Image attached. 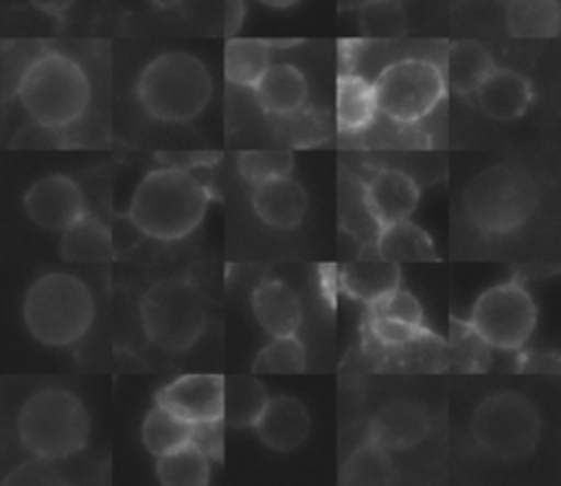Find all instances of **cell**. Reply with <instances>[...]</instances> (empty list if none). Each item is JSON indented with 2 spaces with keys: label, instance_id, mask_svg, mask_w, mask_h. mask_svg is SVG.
I'll return each instance as SVG.
<instances>
[{
  "label": "cell",
  "instance_id": "60d3db41",
  "mask_svg": "<svg viewBox=\"0 0 561 486\" xmlns=\"http://www.w3.org/2000/svg\"><path fill=\"white\" fill-rule=\"evenodd\" d=\"M162 160H167V166H178V169H186L193 164H213L210 160L217 155H208V153H160Z\"/></svg>",
  "mask_w": 561,
  "mask_h": 486
},
{
  "label": "cell",
  "instance_id": "e575fe53",
  "mask_svg": "<svg viewBox=\"0 0 561 486\" xmlns=\"http://www.w3.org/2000/svg\"><path fill=\"white\" fill-rule=\"evenodd\" d=\"M368 313L401 320V322H408V324H414V326H425V315H423V309H421L419 300L401 287L392 289L390 293H386L377 302L368 304Z\"/></svg>",
  "mask_w": 561,
  "mask_h": 486
},
{
  "label": "cell",
  "instance_id": "83f0119b",
  "mask_svg": "<svg viewBox=\"0 0 561 486\" xmlns=\"http://www.w3.org/2000/svg\"><path fill=\"white\" fill-rule=\"evenodd\" d=\"M191 427L193 423L180 418L169 407L156 403V407H151L142 420V444L149 453L158 458L186 444L191 438Z\"/></svg>",
  "mask_w": 561,
  "mask_h": 486
},
{
  "label": "cell",
  "instance_id": "f6af8a7d",
  "mask_svg": "<svg viewBox=\"0 0 561 486\" xmlns=\"http://www.w3.org/2000/svg\"><path fill=\"white\" fill-rule=\"evenodd\" d=\"M156 7H160V9H171V7H178V4H182L184 0H151Z\"/></svg>",
  "mask_w": 561,
  "mask_h": 486
},
{
  "label": "cell",
  "instance_id": "8fae6325",
  "mask_svg": "<svg viewBox=\"0 0 561 486\" xmlns=\"http://www.w3.org/2000/svg\"><path fill=\"white\" fill-rule=\"evenodd\" d=\"M24 210L35 225L61 232L85 210V204L83 193L72 177L50 173L39 177L24 193Z\"/></svg>",
  "mask_w": 561,
  "mask_h": 486
},
{
  "label": "cell",
  "instance_id": "ffe728a7",
  "mask_svg": "<svg viewBox=\"0 0 561 486\" xmlns=\"http://www.w3.org/2000/svg\"><path fill=\"white\" fill-rule=\"evenodd\" d=\"M59 254L70 263H105L114 254L112 234L99 217L83 210L61 230Z\"/></svg>",
  "mask_w": 561,
  "mask_h": 486
},
{
  "label": "cell",
  "instance_id": "f546056e",
  "mask_svg": "<svg viewBox=\"0 0 561 486\" xmlns=\"http://www.w3.org/2000/svg\"><path fill=\"white\" fill-rule=\"evenodd\" d=\"M394 477V466L386 449L375 442L357 447L340 468V484L353 486H377L390 484Z\"/></svg>",
  "mask_w": 561,
  "mask_h": 486
},
{
  "label": "cell",
  "instance_id": "ac0fdd59",
  "mask_svg": "<svg viewBox=\"0 0 561 486\" xmlns=\"http://www.w3.org/2000/svg\"><path fill=\"white\" fill-rule=\"evenodd\" d=\"M252 311L272 337L294 335L302 324V302L283 280H263L252 293Z\"/></svg>",
  "mask_w": 561,
  "mask_h": 486
},
{
  "label": "cell",
  "instance_id": "277c9868",
  "mask_svg": "<svg viewBox=\"0 0 561 486\" xmlns=\"http://www.w3.org/2000/svg\"><path fill=\"white\" fill-rule=\"evenodd\" d=\"M90 436V416L77 394L64 387L33 392L18 412L20 444L37 460L77 455Z\"/></svg>",
  "mask_w": 561,
  "mask_h": 486
},
{
  "label": "cell",
  "instance_id": "7bdbcfd3",
  "mask_svg": "<svg viewBox=\"0 0 561 486\" xmlns=\"http://www.w3.org/2000/svg\"><path fill=\"white\" fill-rule=\"evenodd\" d=\"M259 2H263V4H267L272 9H289V7L298 4L300 0H259Z\"/></svg>",
  "mask_w": 561,
  "mask_h": 486
},
{
  "label": "cell",
  "instance_id": "f35d334b",
  "mask_svg": "<svg viewBox=\"0 0 561 486\" xmlns=\"http://www.w3.org/2000/svg\"><path fill=\"white\" fill-rule=\"evenodd\" d=\"M64 144L61 129L42 125L37 120H31L28 125H22L13 136H11V147L15 149H42V147H59Z\"/></svg>",
  "mask_w": 561,
  "mask_h": 486
},
{
  "label": "cell",
  "instance_id": "52a82bcc",
  "mask_svg": "<svg viewBox=\"0 0 561 486\" xmlns=\"http://www.w3.org/2000/svg\"><path fill=\"white\" fill-rule=\"evenodd\" d=\"M537 199V186L528 173L513 166H495L467 184L462 206L478 230L506 234L530 219Z\"/></svg>",
  "mask_w": 561,
  "mask_h": 486
},
{
  "label": "cell",
  "instance_id": "ba28073f",
  "mask_svg": "<svg viewBox=\"0 0 561 486\" xmlns=\"http://www.w3.org/2000/svg\"><path fill=\"white\" fill-rule=\"evenodd\" d=\"M469 429L482 451L504 462H517L535 451L541 418L524 394L495 392L476 407Z\"/></svg>",
  "mask_w": 561,
  "mask_h": 486
},
{
  "label": "cell",
  "instance_id": "9c48e42d",
  "mask_svg": "<svg viewBox=\"0 0 561 486\" xmlns=\"http://www.w3.org/2000/svg\"><path fill=\"white\" fill-rule=\"evenodd\" d=\"M377 112L390 120L410 125L425 118L445 96L443 70L421 57H408L386 66L373 81Z\"/></svg>",
  "mask_w": 561,
  "mask_h": 486
},
{
  "label": "cell",
  "instance_id": "9a60e30c",
  "mask_svg": "<svg viewBox=\"0 0 561 486\" xmlns=\"http://www.w3.org/2000/svg\"><path fill=\"white\" fill-rule=\"evenodd\" d=\"M309 412L302 401L294 396L267 398L254 429L261 442L274 451H291L300 447L309 433Z\"/></svg>",
  "mask_w": 561,
  "mask_h": 486
},
{
  "label": "cell",
  "instance_id": "4316f807",
  "mask_svg": "<svg viewBox=\"0 0 561 486\" xmlns=\"http://www.w3.org/2000/svg\"><path fill=\"white\" fill-rule=\"evenodd\" d=\"M557 0H511L506 2V28L513 37L548 39L559 35Z\"/></svg>",
  "mask_w": 561,
  "mask_h": 486
},
{
  "label": "cell",
  "instance_id": "4fadbf2b",
  "mask_svg": "<svg viewBox=\"0 0 561 486\" xmlns=\"http://www.w3.org/2000/svg\"><path fill=\"white\" fill-rule=\"evenodd\" d=\"M430 431V414L412 401H392L370 420V442L386 451H405L416 447Z\"/></svg>",
  "mask_w": 561,
  "mask_h": 486
},
{
  "label": "cell",
  "instance_id": "bcb514c9",
  "mask_svg": "<svg viewBox=\"0 0 561 486\" xmlns=\"http://www.w3.org/2000/svg\"><path fill=\"white\" fill-rule=\"evenodd\" d=\"M495 2H500V4H506V2H511V0H495Z\"/></svg>",
  "mask_w": 561,
  "mask_h": 486
},
{
  "label": "cell",
  "instance_id": "cb8c5ba5",
  "mask_svg": "<svg viewBox=\"0 0 561 486\" xmlns=\"http://www.w3.org/2000/svg\"><path fill=\"white\" fill-rule=\"evenodd\" d=\"M265 403H267V392L256 377L252 374L224 377V396H221L224 425L234 429L254 427Z\"/></svg>",
  "mask_w": 561,
  "mask_h": 486
},
{
  "label": "cell",
  "instance_id": "7a4b0ae2",
  "mask_svg": "<svg viewBox=\"0 0 561 486\" xmlns=\"http://www.w3.org/2000/svg\"><path fill=\"white\" fill-rule=\"evenodd\" d=\"M31 120L66 129L77 123L90 105V79L68 55L44 48L20 74L13 94Z\"/></svg>",
  "mask_w": 561,
  "mask_h": 486
},
{
  "label": "cell",
  "instance_id": "7402d4cb",
  "mask_svg": "<svg viewBox=\"0 0 561 486\" xmlns=\"http://www.w3.org/2000/svg\"><path fill=\"white\" fill-rule=\"evenodd\" d=\"M377 258L390 263H425L436 261V250L427 232L410 219L379 225L377 234Z\"/></svg>",
  "mask_w": 561,
  "mask_h": 486
},
{
  "label": "cell",
  "instance_id": "4dcf8cb0",
  "mask_svg": "<svg viewBox=\"0 0 561 486\" xmlns=\"http://www.w3.org/2000/svg\"><path fill=\"white\" fill-rule=\"evenodd\" d=\"M307 368V352L302 342L294 335H278L270 344H265L254 361L252 372L265 374H298Z\"/></svg>",
  "mask_w": 561,
  "mask_h": 486
},
{
  "label": "cell",
  "instance_id": "d6a6232c",
  "mask_svg": "<svg viewBox=\"0 0 561 486\" xmlns=\"http://www.w3.org/2000/svg\"><path fill=\"white\" fill-rule=\"evenodd\" d=\"M294 166V155L287 149H254V151H241L237 158V169L245 182L252 186L278 177L289 175Z\"/></svg>",
  "mask_w": 561,
  "mask_h": 486
},
{
  "label": "cell",
  "instance_id": "603a6c76",
  "mask_svg": "<svg viewBox=\"0 0 561 486\" xmlns=\"http://www.w3.org/2000/svg\"><path fill=\"white\" fill-rule=\"evenodd\" d=\"M377 114L373 83L357 72H342L337 77L335 120L340 131L355 134L366 129Z\"/></svg>",
  "mask_w": 561,
  "mask_h": 486
},
{
  "label": "cell",
  "instance_id": "ee69618b",
  "mask_svg": "<svg viewBox=\"0 0 561 486\" xmlns=\"http://www.w3.org/2000/svg\"><path fill=\"white\" fill-rule=\"evenodd\" d=\"M368 0H337V7H340V11H348V9H359Z\"/></svg>",
  "mask_w": 561,
  "mask_h": 486
},
{
  "label": "cell",
  "instance_id": "b9f144b4",
  "mask_svg": "<svg viewBox=\"0 0 561 486\" xmlns=\"http://www.w3.org/2000/svg\"><path fill=\"white\" fill-rule=\"evenodd\" d=\"M28 2H31L37 11H42V13L50 15V18L61 20V18L68 13V9L72 7L75 0H28Z\"/></svg>",
  "mask_w": 561,
  "mask_h": 486
},
{
  "label": "cell",
  "instance_id": "74e56055",
  "mask_svg": "<svg viewBox=\"0 0 561 486\" xmlns=\"http://www.w3.org/2000/svg\"><path fill=\"white\" fill-rule=\"evenodd\" d=\"M188 442L210 462H221L224 458V420H199L191 427Z\"/></svg>",
  "mask_w": 561,
  "mask_h": 486
},
{
  "label": "cell",
  "instance_id": "5bb4252c",
  "mask_svg": "<svg viewBox=\"0 0 561 486\" xmlns=\"http://www.w3.org/2000/svg\"><path fill=\"white\" fill-rule=\"evenodd\" d=\"M364 204L377 225L408 219L419 204L416 182L397 169L377 171L364 186Z\"/></svg>",
  "mask_w": 561,
  "mask_h": 486
},
{
  "label": "cell",
  "instance_id": "3957f363",
  "mask_svg": "<svg viewBox=\"0 0 561 486\" xmlns=\"http://www.w3.org/2000/svg\"><path fill=\"white\" fill-rule=\"evenodd\" d=\"M22 320L39 344L72 346L92 326L94 300L81 278L66 271H48L26 289Z\"/></svg>",
  "mask_w": 561,
  "mask_h": 486
},
{
  "label": "cell",
  "instance_id": "5b68a950",
  "mask_svg": "<svg viewBox=\"0 0 561 486\" xmlns=\"http://www.w3.org/2000/svg\"><path fill=\"white\" fill-rule=\"evenodd\" d=\"M140 105L158 120L188 123L213 99V79L191 53L171 50L153 57L138 77Z\"/></svg>",
  "mask_w": 561,
  "mask_h": 486
},
{
  "label": "cell",
  "instance_id": "8d00e7d4",
  "mask_svg": "<svg viewBox=\"0 0 561 486\" xmlns=\"http://www.w3.org/2000/svg\"><path fill=\"white\" fill-rule=\"evenodd\" d=\"M44 50V46L39 44H24V42H15V44H4V53H2V90H4V99L15 94V85L20 81V74L24 72V68L31 63V59Z\"/></svg>",
  "mask_w": 561,
  "mask_h": 486
},
{
  "label": "cell",
  "instance_id": "6da1fadb",
  "mask_svg": "<svg viewBox=\"0 0 561 486\" xmlns=\"http://www.w3.org/2000/svg\"><path fill=\"white\" fill-rule=\"evenodd\" d=\"M208 201L210 190L193 173L164 166L140 180L129 204V219L147 236L175 241L199 225Z\"/></svg>",
  "mask_w": 561,
  "mask_h": 486
},
{
  "label": "cell",
  "instance_id": "1f68e13d",
  "mask_svg": "<svg viewBox=\"0 0 561 486\" xmlns=\"http://www.w3.org/2000/svg\"><path fill=\"white\" fill-rule=\"evenodd\" d=\"M359 31L368 39H397L405 33V11L399 0H368L359 7Z\"/></svg>",
  "mask_w": 561,
  "mask_h": 486
},
{
  "label": "cell",
  "instance_id": "44dd1931",
  "mask_svg": "<svg viewBox=\"0 0 561 486\" xmlns=\"http://www.w3.org/2000/svg\"><path fill=\"white\" fill-rule=\"evenodd\" d=\"M401 282V269L397 263L390 261H355L346 263L340 269V287L342 291L364 304H373L392 289H397Z\"/></svg>",
  "mask_w": 561,
  "mask_h": 486
},
{
  "label": "cell",
  "instance_id": "30bf717a",
  "mask_svg": "<svg viewBox=\"0 0 561 486\" xmlns=\"http://www.w3.org/2000/svg\"><path fill=\"white\" fill-rule=\"evenodd\" d=\"M467 322L489 346L517 350L535 331L537 309L526 287L508 280L486 289L476 300Z\"/></svg>",
  "mask_w": 561,
  "mask_h": 486
},
{
  "label": "cell",
  "instance_id": "7c38bea8",
  "mask_svg": "<svg viewBox=\"0 0 561 486\" xmlns=\"http://www.w3.org/2000/svg\"><path fill=\"white\" fill-rule=\"evenodd\" d=\"M221 396L224 377L210 372L182 374L169 385H164L156 403L169 407L173 414L188 423L221 418Z\"/></svg>",
  "mask_w": 561,
  "mask_h": 486
},
{
  "label": "cell",
  "instance_id": "ab89813d",
  "mask_svg": "<svg viewBox=\"0 0 561 486\" xmlns=\"http://www.w3.org/2000/svg\"><path fill=\"white\" fill-rule=\"evenodd\" d=\"M245 15V4L243 0H224V33L228 37H232Z\"/></svg>",
  "mask_w": 561,
  "mask_h": 486
},
{
  "label": "cell",
  "instance_id": "8992f818",
  "mask_svg": "<svg viewBox=\"0 0 561 486\" xmlns=\"http://www.w3.org/2000/svg\"><path fill=\"white\" fill-rule=\"evenodd\" d=\"M140 320L149 342L169 352L188 350L204 333L208 302L186 278L156 280L140 300Z\"/></svg>",
  "mask_w": 561,
  "mask_h": 486
},
{
  "label": "cell",
  "instance_id": "d6986e66",
  "mask_svg": "<svg viewBox=\"0 0 561 486\" xmlns=\"http://www.w3.org/2000/svg\"><path fill=\"white\" fill-rule=\"evenodd\" d=\"M252 90L259 107L274 116H291L307 103L305 74L291 63H270Z\"/></svg>",
  "mask_w": 561,
  "mask_h": 486
},
{
  "label": "cell",
  "instance_id": "d4e9b609",
  "mask_svg": "<svg viewBox=\"0 0 561 486\" xmlns=\"http://www.w3.org/2000/svg\"><path fill=\"white\" fill-rule=\"evenodd\" d=\"M495 68L491 53L476 39H458L447 50L445 81L460 94H476L480 83Z\"/></svg>",
  "mask_w": 561,
  "mask_h": 486
},
{
  "label": "cell",
  "instance_id": "d590c367",
  "mask_svg": "<svg viewBox=\"0 0 561 486\" xmlns=\"http://www.w3.org/2000/svg\"><path fill=\"white\" fill-rule=\"evenodd\" d=\"M368 328L379 344L390 346V348L410 346L430 335V331L425 326H414V324H408L401 320L381 317V315H373V313H368Z\"/></svg>",
  "mask_w": 561,
  "mask_h": 486
},
{
  "label": "cell",
  "instance_id": "e0dca14e",
  "mask_svg": "<svg viewBox=\"0 0 561 486\" xmlns=\"http://www.w3.org/2000/svg\"><path fill=\"white\" fill-rule=\"evenodd\" d=\"M476 99L486 116L495 120H515L528 109L533 101V88L519 72L508 68H493L476 90Z\"/></svg>",
  "mask_w": 561,
  "mask_h": 486
},
{
  "label": "cell",
  "instance_id": "484cf974",
  "mask_svg": "<svg viewBox=\"0 0 561 486\" xmlns=\"http://www.w3.org/2000/svg\"><path fill=\"white\" fill-rule=\"evenodd\" d=\"M272 63V44L254 37H228L224 48V74L230 83L254 88Z\"/></svg>",
  "mask_w": 561,
  "mask_h": 486
},
{
  "label": "cell",
  "instance_id": "836d02e7",
  "mask_svg": "<svg viewBox=\"0 0 561 486\" xmlns=\"http://www.w3.org/2000/svg\"><path fill=\"white\" fill-rule=\"evenodd\" d=\"M489 350V344L469 326V322H451V352L456 368L460 370H480L484 368L480 359Z\"/></svg>",
  "mask_w": 561,
  "mask_h": 486
},
{
  "label": "cell",
  "instance_id": "f1b7e54d",
  "mask_svg": "<svg viewBox=\"0 0 561 486\" xmlns=\"http://www.w3.org/2000/svg\"><path fill=\"white\" fill-rule=\"evenodd\" d=\"M158 482L164 486H204L210 482L208 460L191 444L158 455Z\"/></svg>",
  "mask_w": 561,
  "mask_h": 486
},
{
  "label": "cell",
  "instance_id": "2e32d148",
  "mask_svg": "<svg viewBox=\"0 0 561 486\" xmlns=\"http://www.w3.org/2000/svg\"><path fill=\"white\" fill-rule=\"evenodd\" d=\"M252 208L263 223L287 230L302 221L307 210V193L289 175L270 177L254 184Z\"/></svg>",
  "mask_w": 561,
  "mask_h": 486
}]
</instances>
